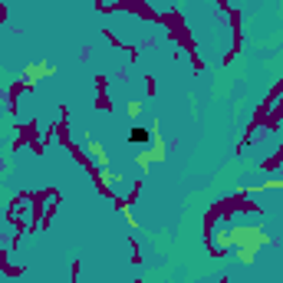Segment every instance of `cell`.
<instances>
[{
    "instance_id": "cell-1",
    "label": "cell",
    "mask_w": 283,
    "mask_h": 283,
    "mask_svg": "<svg viewBox=\"0 0 283 283\" xmlns=\"http://www.w3.org/2000/svg\"><path fill=\"white\" fill-rule=\"evenodd\" d=\"M132 142H148V132L145 129H132Z\"/></svg>"
}]
</instances>
